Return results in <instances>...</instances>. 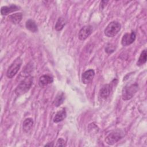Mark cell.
<instances>
[{"label": "cell", "instance_id": "cell-22", "mask_svg": "<svg viewBox=\"0 0 147 147\" xmlns=\"http://www.w3.org/2000/svg\"><path fill=\"white\" fill-rule=\"evenodd\" d=\"M54 145H53V142H48V144H45L44 146H53Z\"/></svg>", "mask_w": 147, "mask_h": 147}, {"label": "cell", "instance_id": "cell-20", "mask_svg": "<svg viewBox=\"0 0 147 147\" xmlns=\"http://www.w3.org/2000/svg\"><path fill=\"white\" fill-rule=\"evenodd\" d=\"M105 51L107 53H112V52H113L114 51V48L111 45L109 44L105 48Z\"/></svg>", "mask_w": 147, "mask_h": 147}, {"label": "cell", "instance_id": "cell-18", "mask_svg": "<svg viewBox=\"0 0 147 147\" xmlns=\"http://www.w3.org/2000/svg\"><path fill=\"white\" fill-rule=\"evenodd\" d=\"M66 23L65 20L63 18V17H59L58 20H57L55 26V29L57 31H60L63 29L64 26H65Z\"/></svg>", "mask_w": 147, "mask_h": 147}, {"label": "cell", "instance_id": "cell-15", "mask_svg": "<svg viewBox=\"0 0 147 147\" xmlns=\"http://www.w3.org/2000/svg\"><path fill=\"white\" fill-rule=\"evenodd\" d=\"M25 26L27 29L33 33H36L38 31L37 26L35 22V21L33 20L29 19L26 21L25 23Z\"/></svg>", "mask_w": 147, "mask_h": 147}, {"label": "cell", "instance_id": "cell-10", "mask_svg": "<svg viewBox=\"0 0 147 147\" xmlns=\"http://www.w3.org/2000/svg\"><path fill=\"white\" fill-rule=\"evenodd\" d=\"M95 75V71L94 69H90L87 71H86L82 76V81L84 84H87L90 83Z\"/></svg>", "mask_w": 147, "mask_h": 147}, {"label": "cell", "instance_id": "cell-5", "mask_svg": "<svg viewBox=\"0 0 147 147\" xmlns=\"http://www.w3.org/2000/svg\"><path fill=\"white\" fill-rule=\"evenodd\" d=\"M22 63V60L20 57L17 58L8 68L6 72L7 77L9 79H11L12 78H13L18 72L21 66Z\"/></svg>", "mask_w": 147, "mask_h": 147}, {"label": "cell", "instance_id": "cell-1", "mask_svg": "<svg viewBox=\"0 0 147 147\" xmlns=\"http://www.w3.org/2000/svg\"><path fill=\"white\" fill-rule=\"evenodd\" d=\"M33 84V77L27 76L21 82H20L15 90V93L17 96H20L27 92L31 88Z\"/></svg>", "mask_w": 147, "mask_h": 147}, {"label": "cell", "instance_id": "cell-4", "mask_svg": "<svg viewBox=\"0 0 147 147\" xmlns=\"http://www.w3.org/2000/svg\"><path fill=\"white\" fill-rule=\"evenodd\" d=\"M123 137V132L121 130H115L111 131L105 137V142L109 145H113L118 142Z\"/></svg>", "mask_w": 147, "mask_h": 147}, {"label": "cell", "instance_id": "cell-11", "mask_svg": "<svg viewBox=\"0 0 147 147\" xmlns=\"http://www.w3.org/2000/svg\"><path fill=\"white\" fill-rule=\"evenodd\" d=\"M33 120L31 118H26L22 123V130L25 133H29L33 128Z\"/></svg>", "mask_w": 147, "mask_h": 147}, {"label": "cell", "instance_id": "cell-13", "mask_svg": "<svg viewBox=\"0 0 147 147\" xmlns=\"http://www.w3.org/2000/svg\"><path fill=\"white\" fill-rule=\"evenodd\" d=\"M22 18V14L21 13H17L11 14L8 16L7 20L9 22H12L13 24H19L21 21Z\"/></svg>", "mask_w": 147, "mask_h": 147}, {"label": "cell", "instance_id": "cell-21", "mask_svg": "<svg viewBox=\"0 0 147 147\" xmlns=\"http://www.w3.org/2000/svg\"><path fill=\"white\" fill-rule=\"evenodd\" d=\"M108 2H109L108 1H101L100 3V5H99L100 9L102 10L105 7V6L106 5V4Z\"/></svg>", "mask_w": 147, "mask_h": 147}, {"label": "cell", "instance_id": "cell-19", "mask_svg": "<svg viewBox=\"0 0 147 147\" xmlns=\"http://www.w3.org/2000/svg\"><path fill=\"white\" fill-rule=\"evenodd\" d=\"M65 141L62 138H60L58 139V140L56 142V146H65Z\"/></svg>", "mask_w": 147, "mask_h": 147}, {"label": "cell", "instance_id": "cell-14", "mask_svg": "<svg viewBox=\"0 0 147 147\" xmlns=\"http://www.w3.org/2000/svg\"><path fill=\"white\" fill-rule=\"evenodd\" d=\"M67 117V113L64 109L57 112L56 115L53 118V122L55 123H58L63 121Z\"/></svg>", "mask_w": 147, "mask_h": 147}, {"label": "cell", "instance_id": "cell-12", "mask_svg": "<svg viewBox=\"0 0 147 147\" xmlns=\"http://www.w3.org/2000/svg\"><path fill=\"white\" fill-rule=\"evenodd\" d=\"M53 82V79L52 76L48 75H44L40 77L38 84L41 87H44L49 84H51Z\"/></svg>", "mask_w": 147, "mask_h": 147}, {"label": "cell", "instance_id": "cell-16", "mask_svg": "<svg viewBox=\"0 0 147 147\" xmlns=\"http://www.w3.org/2000/svg\"><path fill=\"white\" fill-rule=\"evenodd\" d=\"M64 99H65V97H64V93L63 92L59 93L56 96V98H55L53 104L55 105V106L58 107L64 102Z\"/></svg>", "mask_w": 147, "mask_h": 147}, {"label": "cell", "instance_id": "cell-7", "mask_svg": "<svg viewBox=\"0 0 147 147\" xmlns=\"http://www.w3.org/2000/svg\"><path fill=\"white\" fill-rule=\"evenodd\" d=\"M136 38V34L134 31H131L130 33H126L122 37L121 44L123 46H128L135 41Z\"/></svg>", "mask_w": 147, "mask_h": 147}, {"label": "cell", "instance_id": "cell-3", "mask_svg": "<svg viewBox=\"0 0 147 147\" xmlns=\"http://www.w3.org/2000/svg\"><path fill=\"white\" fill-rule=\"evenodd\" d=\"M121 29V24L117 21H113L107 25L105 29L104 33L108 37H113L118 33Z\"/></svg>", "mask_w": 147, "mask_h": 147}, {"label": "cell", "instance_id": "cell-9", "mask_svg": "<svg viewBox=\"0 0 147 147\" xmlns=\"http://www.w3.org/2000/svg\"><path fill=\"white\" fill-rule=\"evenodd\" d=\"M20 10V7L11 4L9 6H3L1 8V13L2 16H6L10 13Z\"/></svg>", "mask_w": 147, "mask_h": 147}, {"label": "cell", "instance_id": "cell-2", "mask_svg": "<svg viewBox=\"0 0 147 147\" xmlns=\"http://www.w3.org/2000/svg\"><path fill=\"white\" fill-rule=\"evenodd\" d=\"M138 89V85L137 83H130L123 87L122 91V99L128 100L131 99Z\"/></svg>", "mask_w": 147, "mask_h": 147}, {"label": "cell", "instance_id": "cell-17", "mask_svg": "<svg viewBox=\"0 0 147 147\" xmlns=\"http://www.w3.org/2000/svg\"><path fill=\"white\" fill-rule=\"evenodd\" d=\"M146 49L143 50L137 61L136 64L137 66H141L146 62Z\"/></svg>", "mask_w": 147, "mask_h": 147}, {"label": "cell", "instance_id": "cell-6", "mask_svg": "<svg viewBox=\"0 0 147 147\" xmlns=\"http://www.w3.org/2000/svg\"><path fill=\"white\" fill-rule=\"evenodd\" d=\"M117 82V79L113 80L110 83L104 85L100 90L99 92V97L101 99H106L110 94L111 91L113 90V87L115 85V82Z\"/></svg>", "mask_w": 147, "mask_h": 147}, {"label": "cell", "instance_id": "cell-8", "mask_svg": "<svg viewBox=\"0 0 147 147\" xmlns=\"http://www.w3.org/2000/svg\"><path fill=\"white\" fill-rule=\"evenodd\" d=\"M92 26L91 25H86L81 28L78 34V37L80 40H84L88 38L92 32Z\"/></svg>", "mask_w": 147, "mask_h": 147}]
</instances>
